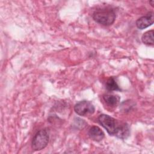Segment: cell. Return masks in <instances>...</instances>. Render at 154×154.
<instances>
[{"instance_id": "cell-1", "label": "cell", "mask_w": 154, "mask_h": 154, "mask_svg": "<svg viewBox=\"0 0 154 154\" xmlns=\"http://www.w3.org/2000/svg\"><path fill=\"white\" fill-rule=\"evenodd\" d=\"M92 17L97 23L104 26H109L114 22L116 14L112 8H103L95 10L92 14Z\"/></svg>"}, {"instance_id": "cell-2", "label": "cell", "mask_w": 154, "mask_h": 154, "mask_svg": "<svg viewBox=\"0 0 154 154\" xmlns=\"http://www.w3.org/2000/svg\"><path fill=\"white\" fill-rule=\"evenodd\" d=\"M98 122L106 129L109 135L114 136H116L122 123L114 118L104 114H100L98 117Z\"/></svg>"}, {"instance_id": "cell-3", "label": "cell", "mask_w": 154, "mask_h": 154, "mask_svg": "<svg viewBox=\"0 0 154 154\" xmlns=\"http://www.w3.org/2000/svg\"><path fill=\"white\" fill-rule=\"evenodd\" d=\"M49 140V134L47 129H42L36 132L31 141V147L35 151L45 149Z\"/></svg>"}, {"instance_id": "cell-4", "label": "cell", "mask_w": 154, "mask_h": 154, "mask_svg": "<svg viewBox=\"0 0 154 154\" xmlns=\"http://www.w3.org/2000/svg\"><path fill=\"white\" fill-rule=\"evenodd\" d=\"M75 112L79 116H87L94 112L95 108L93 103L86 100L77 102L74 106Z\"/></svg>"}, {"instance_id": "cell-5", "label": "cell", "mask_w": 154, "mask_h": 154, "mask_svg": "<svg viewBox=\"0 0 154 154\" xmlns=\"http://www.w3.org/2000/svg\"><path fill=\"white\" fill-rule=\"evenodd\" d=\"M153 23V13L152 11L148 13L138 19L135 22L137 27L140 29H145Z\"/></svg>"}, {"instance_id": "cell-6", "label": "cell", "mask_w": 154, "mask_h": 154, "mask_svg": "<svg viewBox=\"0 0 154 154\" xmlns=\"http://www.w3.org/2000/svg\"><path fill=\"white\" fill-rule=\"evenodd\" d=\"M88 136L92 140L99 142L105 137V134L100 128L96 126H93L91 127L88 131Z\"/></svg>"}, {"instance_id": "cell-7", "label": "cell", "mask_w": 154, "mask_h": 154, "mask_svg": "<svg viewBox=\"0 0 154 154\" xmlns=\"http://www.w3.org/2000/svg\"><path fill=\"white\" fill-rule=\"evenodd\" d=\"M103 99L107 105L109 106H116L119 102L120 97L114 94H105L103 95Z\"/></svg>"}, {"instance_id": "cell-8", "label": "cell", "mask_w": 154, "mask_h": 154, "mask_svg": "<svg viewBox=\"0 0 154 154\" xmlns=\"http://www.w3.org/2000/svg\"><path fill=\"white\" fill-rule=\"evenodd\" d=\"M153 33L154 31L153 29L147 31L145 32L142 37H141V40L142 42L147 45H153Z\"/></svg>"}, {"instance_id": "cell-9", "label": "cell", "mask_w": 154, "mask_h": 154, "mask_svg": "<svg viewBox=\"0 0 154 154\" xmlns=\"http://www.w3.org/2000/svg\"><path fill=\"white\" fill-rule=\"evenodd\" d=\"M106 89L108 91H120L119 86L113 77L109 78L105 84Z\"/></svg>"}, {"instance_id": "cell-10", "label": "cell", "mask_w": 154, "mask_h": 154, "mask_svg": "<svg viewBox=\"0 0 154 154\" xmlns=\"http://www.w3.org/2000/svg\"><path fill=\"white\" fill-rule=\"evenodd\" d=\"M153 2H154V1H149V3L151 4L152 6H153Z\"/></svg>"}]
</instances>
